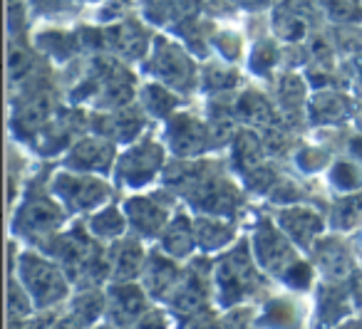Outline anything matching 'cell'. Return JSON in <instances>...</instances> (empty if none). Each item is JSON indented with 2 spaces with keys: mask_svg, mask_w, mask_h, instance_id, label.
Listing matches in <instances>:
<instances>
[{
  "mask_svg": "<svg viewBox=\"0 0 362 329\" xmlns=\"http://www.w3.org/2000/svg\"><path fill=\"white\" fill-rule=\"evenodd\" d=\"M169 144L174 154L179 156H192L202 154L209 144V131L204 124H199L194 116L179 114L169 126Z\"/></svg>",
  "mask_w": 362,
  "mask_h": 329,
  "instance_id": "cell-6",
  "label": "cell"
},
{
  "mask_svg": "<svg viewBox=\"0 0 362 329\" xmlns=\"http://www.w3.org/2000/svg\"><path fill=\"white\" fill-rule=\"evenodd\" d=\"M144 292L134 285H117V287H112L110 299H107L110 317L117 324H129L139 319V314H144Z\"/></svg>",
  "mask_w": 362,
  "mask_h": 329,
  "instance_id": "cell-9",
  "label": "cell"
},
{
  "mask_svg": "<svg viewBox=\"0 0 362 329\" xmlns=\"http://www.w3.org/2000/svg\"><path fill=\"white\" fill-rule=\"evenodd\" d=\"M11 309H13V314H28L30 312V302H28V297H23L18 287L11 289Z\"/></svg>",
  "mask_w": 362,
  "mask_h": 329,
  "instance_id": "cell-34",
  "label": "cell"
},
{
  "mask_svg": "<svg viewBox=\"0 0 362 329\" xmlns=\"http://www.w3.org/2000/svg\"><path fill=\"white\" fill-rule=\"evenodd\" d=\"M315 258L327 275H345L347 270H350V255L345 253L342 245H337L335 240H330V238L317 243Z\"/></svg>",
  "mask_w": 362,
  "mask_h": 329,
  "instance_id": "cell-17",
  "label": "cell"
},
{
  "mask_svg": "<svg viewBox=\"0 0 362 329\" xmlns=\"http://www.w3.org/2000/svg\"><path fill=\"white\" fill-rule=\"evenodd\" d=\"M62 223V213L50 198H33L18 213V228L23 233H47Z\"/></svg>",
  "mask_w": 362,
  "mask_h": 329,
  "instance_id": "cell-7",
  "label": "cell"
},
{
  "mask_svg": "<svg viewBox=\"0 0 362 329\" xmlns=\"http://www.w3.org/2000/svg\"><path fill=\"white\" fill-rule=\"evenodd\" d=\"M144 104H146V109H149L151 114L166 116L171 109H174L176 100L169 95V92L159 90V87H146V90H144Z\"/></svg>",
  "mask_w": 362,
  "mask_h": 329,
  "instance_id": "cell-28",
  "label": "cell"
},
{
  "mask_svg": "<svg viewBox=\"0 0 362 329\" xmlns=\"http://www.w3.org/2000/svg\"><path fill=\"white\" fill-rule=\"evenodd\" d=\"M233 159L236 166L243 174H251L253 169H258V161H261V141L251 131H241L236 136V151H233Z\"/></svg>",
  "mask_w": 362,
  "mask_h": 329,
  "instance_id": "cell-20",
  "label": "cell"
},
{
  "mask_svg": "<svg viewBox=\"0 0 362 329\" xmlns=\"http://www.w3.org/2000/svg\"><path fill=\"white\" fill-rule=\"evenodd\" d=\"M276 30L281 32L286 40H300V37L305 35L308 25L298 13H286V16H281L276 20Z\"/></svg>",
  "mask_w": 362,
  "mask_h": 329,
  "instance_id": "cell-30",
  "label": "cell"
},
{
  "mask_svg": "<svg viewBox=\"0 0 362 329\" xmlns=\"http://www.w3.org/2000/svg\"><path fill=\"white\" fill-rule=\"evenodd\" d=\"M107 121H110V126H105V129L112 131V134H115L117 139H129V136H134L136 131L141 129V119H136V116L127 114V112L112 114Z\"/></svg>",
  "mask_w": 362,
  "mask_h": 329,
  "instance_id": "cell-29",
  "label": "cell"
},
{
  "mask_svg": "<svg viewBox=\"0 0 362 329\" xmlns=\"http://www.w3.org/2000/svg\"><path fill=\"white\" fill-rule=\"evenodd\" d=\"M256 260L261 263V268L281 275L288 270V265L296 263L291 245L283 240V235L268 220H263L256 228Z\"/></svg>",
  "mask_w": 362,
  "mask_h": 329,
  "instance_id": "cell-5",
  "label": "cell"
},
{
  "mask_svg": "<svg viewBox=\"0 0 362 329\" xmlns=\"http://www.w3.org/2000/svg\"><path fill=\"white\" fill-rule=\"evenodd\" d=\"M112 164V146L97 139H85L75 146L67 166L77 171H105Z\"/></svg>",
  "mask_w": 362,
  "mask_h": 329,
  "instance_id": "cell-12",
  "label": "cell"
},
{
  "mask_svg": "<svg viewBox=\"0 0 362 329\" xmlns=\"http://www.w3.org/2000/svg\"><path fill=\"white\" fill-rule=\"evenodd\" d=\"M261 282L258 273L253 270V263L246 253V245L236 248L233 253H228L226 258H221V263L216 265V287L221 304H233L241 297L253 292V287Z\"/></svg>",
  "mask_w": 362,
  "mask_h": 329,
  "instance_id": "cell-1",
  "label": "cell"
},
{
  "mask_svg": "<svg viewBox=\"0 0 362 329\" xmlns=\"http://www.w3.org/2000/svg\"><path fill=\"white\" fill-rule=\"evenodd\" d=\"M97 329H115V327H97Z\"/></svg>",
  "mask_w": 362,
  "mask_h": 329,
  "instance_id": "cell-39",
  "label": "cell"
},
{
  "mask_svg": "<svg viewBox=\"0 0 362 329\" xmlns=\"http://www.w3.org/2000/svg\"><path fill=\"white\" fill-rule=\"evenodd\" d=\"M236 114L243 116L246 121H251V124H268V121H271V107L266 104L263 97L248 92V95H243L241 100H238Z\"/></svg>",
  "mask_w": 362,
  "mask_h": 329,
  "instance_id": "cell-22",
  "label": "cell"
},
{
  "mask_svg": "<svg viewBox=\"0 0 362 329\" xmlns=\"http://www.w3.org/2000/svg\"><path fill=\"white\" fill-rule=\"evenodd\" d=\"M283 280H286L288 285H293V287L305 289L308 285H310V280H313V270L308 268L305 263H300V260H296V263L288 265V270H286V273H283Z\"/></svg>",
  "mask_w": 362,
  "mask_h": 329,
  "instance_id": "cell-31",
  "label": "cell"
},
{
  "mask_svg": "<svg viewBox=\"0 0 362 329\" xmlns=\"http://www.w3.org/2000/svg\"><path fill=\"white\" fill-rule=\"evenodd\" d=\"M335 225L342 230H350L355 228L357 223H362V193L350 196V198L340 201L335 205Z\"/></svg>",
  "mask_w": 362,
  "mask_h": 329,
  "instance_id": "cell-23",
  "label": "cell"
},
{
  "mask_svg": "<svg viewBox=\"0 0 362 329\" xmlns=\"http://www.w3.org/2000/svg\"><path fill=\"white\" fill-rule=\"evenodd\" d=\"M246 319H248L246 312H233L231 317L223 322V329H246Z\"/></svg>",
  "mask_w": 362,
  "mask_h": 329,
  "instance_id": "cell-35",
  "label": "cell"
},
{
  "mask_svg": "<svg viewBox=\"0 0 362 329\" xmlns=\"http://www.w3.org/2000/svg\"><path fill=\"white\" fill-rule=\"evenodd\" d=\"M21 277L23 285H25V292L40 307H50L67 294V282L62 277L60 268L35 258V255H23L21 258Z\"/></svg>",
  "mask_w": 362,
  "mask_h": 329,
  "instance_id": "cell-2",
  "label": "cell"
},
{
  "mask_svg": "<svg viewBox=\"0 0 362 329\" xmlns=\"http://www.w3.org/2000/svg\"><path fill=\"white\" fill-rule=\"evenodd\" d=\"M315 119L320 121H337L345 114V100L337 95H322L315 100Z\"/></svg>",
  "mask_w": 362,
  "mask_h": 329,
  "instance_id": "cell-26",
  "label": "cell"
},
{
  "mask_svg": "<svg viewBox=\"0 0 362 329\" xmlns=\"http://www.w3.org/2000/svg\"><path fill=\"white\" fill-rule=\"evenodd\" d=\"M102 307H105V302H102L100 294L85 292V294H80V299H77L75 307H72V317L80 324H92L102 314Z\"/></svg>",
  "mask_w": 362,
  "mask_h": 329,
  "instance_id": "cell-25",
  "label": "cell"
},
{
  "mask_svg": "<svg viewBox=\"0 0 362 329\" xmlns=\"http://www.w3.org/2000/svg\"><path fill=\"white\" fill-rule=\"evenodd\" d=\"M164 250L174 258H187L192 253L194 243H197V230H192L187 215H179L174 223L169 225V230L164 233Z\"/></svg>",
  "mask_w": 362,
  "mask_h": 329,
  "instance_id": "cell-15",
  "label": "cell"
},
{
  "mask_svg": "<svg viewBox=\"0 0 362 329\" xmlns=\"http://www.w3.org/2000/svg\"><path fill=\"white\" fill-rule=\"evenodd\" d=\"M112 275L117 280H129L139 273L141 268V245L134 243V240H124L115 248L110 260Z\"/></svg>",
  "mask_w": 362,
  "mask_h": 329,
  "instance_id": "cell-16",
  "label": "cell"
},
{
  "mask_svg": "<svg viewBox=\"0 0 362 329\" xmlns=\"http://www.w3.org/2000/svg\"><path fill=\"white\" fill-rule=\"evenodd\" d=\"M50 329H82V324L77 322L75 317H70V319H62V322H57L55 327H50Z\"/></svg>",
  "mask_w": 362,
  "mask_h": 329,
  "instance_id": "cell-37",
  "label": "cell"
},
{
  "mask_svg": "<svg viewBox=\"0 0 362 329\" xmlns=\"http://www.w3.org/2000/svg\"><path fill=\"white\" fill-rule=\"evenodd\" d=\"M261 324L268 329H298L300 314H298L296 304L286 302V299H276V302H271L266 307Z\"/></svg>",
  "mask_w": 362,
  "mask_h": 329,
  "instance_id": "cell-19",
  "label": "cell"
},
{
  "mask_svg": "<svg viewBox=\"0 0 362 329\" xmlns=\"http://www.w3.org/2000/svg\"><path fill=\"white\" fill-rule=\"evenodd\" d=\"M127 215L141 235H156L164 228L166 205L159 198H132L127 201Z\"/></svg>",
  "mask_w": 362,
  "mask_h": 329,
  "instance_id": "cell-11",
  "label": "cell"
},
{
  "mask_svg": "<svg viewBox=\"0 0 362 329\" xmlns=\"http://www.w3.org/2000/svg\"><path fill=\"white\" fill-rule=\"evenodd\" d=\"M134 329H166V319L159 312H149L136 322Z\"/></svg>",
  "mask_w": 362,
  "mask_h": 329,
  "instance_id": "cell-33",
  "label": "cell"
},
{
  "mask_svg": "<svg viewBox=\"0 0 362 329\" xmlns=\"http://www.w3.org/2000/svg\"><path fill=\"white\" fill-rule=\"evenodd\" d=\"M154 70L164 82H169V85H174V87H181V90H187L194 80L189 60L181 55V50L166 45V42H161V47L156 50Z\"/></svg>",
  "mask_w": 362,
  "mask_h": 329,
  "instance_id": "cell-8",
  "label": "cell"
},
{
  "mask_svg": "<svg viewBox=\"0 0 362 329\" xmlns=\"http://www.w3.org/2000/svg\"><path fill=\"white\" fill-rule=\"evenodd\" d=\"M281 225L293 240L300 245H310L313 238L320 233V218L310 208H291L281 213Z\"/></svg>",
  "mask_w": 362,
  "mask_h": 329,
  "instance_id": "cell-13",
  "label": "cell"
},
{
  "mask_svg": "<svg viewBox=\"0 0 362 329\" xmlns=\"http://www.w3.org/2000/svg\"><path fill=\"white\" fill-rule=\"evenodd\" d=\"M57 196L65 198V203L75 210H90L100 205L107 198V186L95 179H85V176H57L55 179Z\"/></svg>",
  "mask_w": 362,
  "mask_h": 329,
  "instance_id": "cell-4",
  "label": "cell"
},
{
  "mask_svg": "<svg viewBox=\"0 0 362 329\" xmlns=\"http://www.w3.org/2000/svg\"><path fill=\"white\" fill-rule=\"evenodd\" d=\"M332 184L340 191H357L362 186V171L355 164L342 161L332 169Z\"/></svg>",
  "mask_w": 362,
  "mask_h": 329,
  "instance_id": "cell-27",
  "label": "cell"
},
{
  "mask_svg": "<svg viewBox=\"0 0 362 329\" xmlns=\"http://www.w3.org/2000/svg\"><path fill=\"white\" fill-rule=\"evenodd\" d=\"M327 13L340 20H355L360 18V8L355 6V0H327Z\"/></svg>",
  "mask_w": 362,
  "mask_h": 329,
  "instance_id": "cell-32",
  "label": "cell"
},
{
  "mask_svg": "<svg viewBox=\"0 0 362 329\" xmlns=\"http://www.w3.org/2000/svg\"><path fill=\"white\" fill-rule=\"evenodd\" d=\"M352 154L360 156V159H362V136H357V139H352Z\"/></svg>",
  "mask_w": 362,
  "mask_h": 329,
  "instance_id": "cell-38",
  "label": "cell"
},
{
  "mask_svg": "<svg viewBox=\"0 0 362 329\" xmlns=\"http://www.w3.org/2000/svg\"><path fill=\"white\" fill-rule=\"evenodd\" d=\"M233 240V230L228 225L218 223V220H209V218H199L197 220V243L204 250H216L223 248L226 243Z\"/></svg>",
  "mask_w": 362,
  "mask_h": 329,
  "instance_id": "cell-18",
  "label": "cell"
},
{
  "mask_svg": "<svg viewBox=\"0 0 362 329\" xmlns=\"http://www.w3.org/2000/svg\"><path fill=\"white\" fill-rule=\"evenodd\" d=\"M161 156H164L161 146H156L154 141H144L122 156L119 166H117V176L129 186H144L146 181L156 176L161 166Z\"/></svg>",
  "mask_w": 362,
  "mask_h": 329,
  "instance_id": "cell-3",
  "label": "cell"
},
{
  "mask_svg": "<svg viewBox=\"0 0 362 329\" xmlns=\"http://www.w3.org/2000/svg\"><path fill=\"white\" fill-rule=\"evenodd\" d=\"M92 233L100 235V238H117L124 230V220H122L119 210L117 208H107L92 218Z\"/></svg>",
  "mask_w": 362,
  "mask_h": 329,
  "instance_id": "cell-24",
  "label": "cell"
},
{
  "mask_svg": "<svg viewBox=\"0 0 362 329\" xmlns=\"http://www.w3.org/2000/svg\"><path fill=\"white\" fill-rule=\"evenodd\" d=\"M192 329H223V327L216 322V319L211 317V314H204V317L199 319V322H194Z\"/></svg>",
  "mask_w": 362,
  "mask_h": 329,
  "instance_id": "cell-36",
  "label": "cell"
},
{
  "mask_svg": "<svg viewBox=\"0 0 362 329\" xmlns=\"http://www.w3.org/2000/svg\"><path fill=\"white\" fill-rule=\"evenodd\" d=\"M206 294H209L206 282H204V277L199 275V265H194L174 287L171 307L181 314L199 312V307H204V302H206Z\"/></svg>",
  "mask_w": 362,
  "mask_h": 329,
  "instance_id": "cell-10",
  "label": "cell"
},
{
  "mask_svg": "<svg viewBox=\"0 0 362 329\" xmlns=\"http://www.w3.org/2000/svg\"><path fill=\"white\" fill-rule=\"evenodd\" d=\"M347 314V297L340 287H322L320 292V322L335 324Z\"/></svg>",
  "mask_w": 362,
  "mask_h": 329,
  "instance_id": "cell-21",
  "label": "cell"
},
{
  "mask_svg": "<svg viewBox=\"0 0 362 329\" xmlns=\"http://www.w3.org/2000/svg\"><path fill=\"white\" fill-rule=\"evenodd\" d=\"M179 280H181V275L174 263H169V260L161 258V255H151L149 265H146V273H144V285L154 297L174 289L176 285H179Z\"/></svg>",
  "mask_w": 362,
  "mask_h": 329,
  "instance_id": "cell-14",
  "label": "cell"
}]
</instances>
